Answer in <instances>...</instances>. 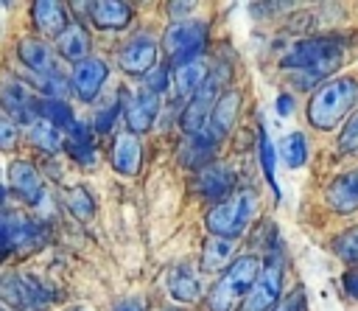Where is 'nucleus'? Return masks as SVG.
Returning a JSON list of instances; mask_svg holds the SVG:
<instances>
[{
	"label": "nucleus",
	"mask_w": 358,
	"mask_h": 311,
	"mask_svg": "<svg viewBox=\"0 0 358 311\" xmlns=\"http://www.w3.org/2000/svg\"><path fill=\"white\" fill-rule=\"evenodd\" d=\"M341 53H344L341 39L310 36V39L291 45V50L282 56V67L296 70V84L308 87V84H316L319 78H324L327 73H333L341 62Z\"/></svg>",
	"instance_id": "obj_1"
},
{
	"label": "nucleus",
	"mask_w": 358,
	"mask_h": 311,
	"mask_svg": "<svg viewBox=\"0 0 358 311\" xmlns=\"http://www.w3.org/2000/svg\"><path fill=\"white\" fill-rule=\"evenodd\" d=\"M358 104V81L350 78V76H338V78H330L327 84H322L310 101H308V120L327 132V129H336L344 115Z\"/></svg>",
	"instance_id": "obj_2"
},
{
	"label": "nucleus",
	"mask_w": 358,
	"mask_h": 311,
	"mask_svg": "<svg viewBox=\"0 0 358 311\" xmlns=\"http://www.w3.org/2000/svg\"><path fill=\"white\" fill-rule=\"evenodd\" d=\"M257 277H260V258L257 255L249 252V255L235 258L224 269V275L213 283V289L207 294L210 311H235L238 305H243V300L255 289Z\"/></svg>",
	"instance_id": "obj_3"
},
{
	"label": "nucleus",
	"mask_w": 358,
	"mask_h": 311,
	"mask_svg": "<svg viewBox=\"0 0 358 311\" xmlns=\"http://www.w3.org/2000/svg\"><path fill=\"white\" fill-rule=\"evenodd\" d=\"M257 210V199L252 191H241V193H232L229 199L213 205L204 216V227L213 233V235H224V238H235L238 233L246 230V224L252 221Z\"/></svg>",
	"instance_id": "obj_4"
},
{
	"label": "nucleus",
	"mask_w": 358,
	"mask_h": 311,
	"mask_svg": "<svg viewBox=\"0 0 358 311\" xmlns=\"http://www.w3.org/2000/svg\"><path fill=\"white\" fill-rule=\"evenodd\" d=\"M224 78H227V67L221 64V67H215V70L207 76L204 87L185 104L182 129H185L190 137L210 132V129H207V126H210V115H213V106L218 104V98L224 95Z\"/></svg>",
	"instance_id": "obj_5"
},
{
	"label": "nucleus",
	"mask_w": 358,
	"mask_h": 311,
	"mask_svg": "<svg viewBox=\"0 0 358 311\" xmlns=\"http://www.w3.org/2000/svg\"><path fill=\"white\" fill-rule=\"evenodd\" d=\"M0 289H3V300L8 305L25 308V311H42L53 300V289L48 283H42L39 277H31V275H20V272L6 275Z\"/></svg>",
	"instance_id": "obj_6"
},
{
	"label": "nucleus",
	"mask_w": 358,
	"mask_h": 311,
	"mask_svg": "<svg viewBox=\"0 0 358 311\" xmlns=\"http://www.w3.org/2000/svg\"><path fill=\"white\" fill-rule=\"evenodd\" d=\"M204 34H207V25L199 22V20L173 22V25L165 31V36H162V48H165V53L179 64V62H185V59L199 56L204 39H207Z\"/></svg>",
	"instance_id": "obj_7"
},
{
	"label": "nucleus",
	"mask_w": 358,
	"mask_h": 311,
	"mask_svg": "<svg viewBox=\"0 0 358 311\" xmlns=\"http://www.w3.org/2000/svg\"><path fill=\"white\" fill-rule=\"evenodd\" d=\"M280 291H282V258L280 255H271L268 263L263 266L255 289L243 300L241 311H271V308L280 305L277 303L280 300Z\"/></svg>",
	"instance_id": "obj_8"
},
{
	"label": "nucleus",
	"mask_w": 358,
	"mask_h": 311,
	"mask_svg": "<svg viewBox=\"0 0 358 311\" xmlns=\"http://www.w3.org/2000/svg\"><path fill=\"white\" fill-rule=\"evenodd\" d=\"M106 73H109V67H106L103 59L87 56V59H81V62L73 67L70 87H73V92H76L81 101H92V98L101 92V87H103V81H106Z\"/></svg>",
	"instance_id": "obj_9"
},
{
	"label": "nucleus",
	"mask_w": 358,
	"mask_h": 311,
	"mask_svg": "<svg viewBox=\"0 0 358 311\" xmlns=\"http://www.w3.org/2000/svg\"><path fill=\"white\" fill-rule=\"evenodd\" d=\"M117 64L129 76H145L157 64V42L151 36H134L131 42H126L120 48Z\"/></svg>",
	"instance_id": "obj_10"
},
{
	"label": "nucleus",
	"mask_w": 358,
	"mask_h": 311,
	"mask_svg": "<svg viewBox=\"0 0 358 311\" xmlns=\"http://www.w3.org/2000/svg\"><path fill=\"white\" fill-rule=\"evenodd\" d=\"M42 241V227L25 216L3 213V252L11 255L14 249H25Z\"/></svg>",
	"instance_id": "obj_11"
},
{
	"label": "nucleus",
	"mask_w": 358,
	"mask_h": 311,
	"mask_svg": "<svg viewBox=\"0 0 358 311\" xmlns=\"http://www.w3.org/2000/svg\"><path fill=\"white\" fill-rule=\"evenodd\" d=\"M157 112H159V95H157V92L140 90L137 95H131L129 104H126V123H129V132H134V134L148 132L151 123L157 120Z\"/></svg>",
	"instance_id": "obj_12"
},
{
	"label": "nucleus",
	"mask_w": 358,
	"mask_h": 311,
	"mask_svg": "<svg viewBox=\"0 0 358 311\" xmlns=\"http://www.w3.org/2000/svg\"><path fill=\"white\" fill-rule=\"evenodd\" d=\"M109 160L115 165V171L131 177L140 171V163H143V146H140V137L134 132H120L115 140H112V151H109Z\"/></svg>",
	"instance_id": "obj_13"
},
{
	"label": "nucleus",
	"mask_w": 358,
	"mask_h": 311,
	"mask_svg": "<svg viewBox=\"0 0 358 311\" xmlns=\"http://www.w3.org/2000/svg\"><path fill=\"white\" fill-rule=\"evenodd\" d=\"M8 188L25 199L28 205H39L42 202V179L36 174V168L25 160H17L8 165Z\"/></svg>",
	"instance_id": "obj_14"
},
{
	"label": "nucleus",
	"mask_w": 358,
	"mask_h": 311,
	"mask_svg": "<svg viewBox=\"0 0 358 311\" xmlns=\"http://www.w3.org/2000/svg\"><path fill=\"white\" fill-rule=\"evenodd\" d=\"M207 76H210V70H207L204 56H193V59L179 62V64H176V70H173L176 98H187V95L193 98V95H196L201 87H204Z\"/></svg>",
	"instance_id": "obj_15"
},
{
	"label": "nucleus",
	"mask_w": 358,
	"mask_h": 311,
	"mask_svg": "<svg viewBox=\"0 0 358 311\" xmlns=\"http://www.w3.org/2000/svg\"><path fill=\"white\" fill-rule=\"evenodd\" d=\"M31 14H34V25L39 28V34H45V36H62L67 28H70V22H67V8L62 6V3H56V0H36L34 6H31Z\"/></svg>",
	"instance_id": "obj_16"
},
{
	"label": "nucleus",
	"mask_w": 358,
	"mask_h": 311,
	"mask_svg": "<svg viewBox=\"0 0 358 311\" xmlns=\"http://www.w3.org/2000/svg\"><path fill=\"white\" fill-rule=\"evenodd\" d=\"M3 106H6V115H11L20 123H28V126L39 115V101H34L31 92L17 81H8L3 87Z\"/></svg>",
	"instance_id": "obj_17"
},
{
	"label": "nucleus",
	"mask_w": 358,
	"mask_h": 311,
	"mask_svg": "<svg viewBox=\"0 0 358 311\" xmlns=\"http://www.w3.org/2000/svg\"><path fill=\"white\" fill-rule=\"evenodd\" d=\"M196 188L201 196H210V199H229L232 196V188H235V174L227 168V165H204L196 177Z\"/></svg>",
	"instance_id": "obj_18"
},
{
	"label": "nucleus",
	"mask_w": 358,
	"mask_h": 311,
	"mask_svg": "<svg viewBox=\"0 0 358 311\" xmlns=\"http://www.w3.org/2000/svg\"><path fill=\"white\" fill-rule=\"evenodd\" d=\"M324 199H327V205H330L333 210H338V213H352V210H358V168L350 171V174L336 177V179L327 185Z\"/></svg>",
	"instance_id": "obj_19"
},
{
	"label": "nucleus",
	"mask_w": 358,
	"mask_h": 311,
	"mask_svg": "<svg viewBox=\"0 0 358 311\" xmlns=\"http://www.w3.org/2000/svg\"><path fill=\"white\" fill-rule=\"evenodd\" d=\"M17 53H20V62H22L28 70L39 73L42 78H45V76H56L53 50H50L42 39H22V42L17 45Z\"/></svg>",
	"instance_id": "obj_20"
},
{
	"label": "nucleus",
	"mask_w": 358,
	"mask_h": 311,
	"mask_svg": "<svg viewBox=\"0 0 358 311\" xmlns=\"http://www.w3.org/2000/svg\"><path fill=\"white\" fill-rule=\"evenodd\" d=\"M90 14H92V22L98 28L117 31V28H126L129 25L131 6L123 3V0H98V3H90Z\"/></svg>",
	"instance_id": "obj_21"
},
{
	"label": "nucleus",
	"mask_w": 358,
	"mask_h": 311,
	"mask_svg": "<svg viewBox=\"0 0 358 311\" xmlns=\"http://www.w3.org/2000/svg\"><path fill=\"white\" fill-rule=\"evenodd\" d=\"M168 291H171V297L179 300V303H193V300L199 297V291H201V277H199V272H196L193 266H187V263L173 266L171 275H168Z\"/></svg>",
	"instance_id": "obj_22"
},
{
	"label": "nucleus",
	"mask_w": 358,
	"mask_h": 311,
	"mask_svg": "<svg viewBox=\"0 0 358 311\" xmlns=\"http://www.w3.org/2000/svg\"><path fill=\"white\" fill-rule=\"evenodd\" d=\"M241 112V92L238 90H227L218 104L213 106V115H210V134L213 137H221L227 134L232 126H235V118Z\"/></svg>",
	"instance_id": "obj_23"
},
{
	"label": "nucleus",
	"mask_w": 358,
	"mask_h": 311,
	"mask_svg": "<svg viewBox=\"0 0 358 311\" xmlns=\"http://www.w3.org/2000/svg\"><path fill=\"white\" fill-rule=\"evenodd\" d=\"M232 252H235V238H224V235L207 238L204 249H201V269L204 272L224 269V263L232 258Z\"/></svg>",
	"instance_id": "obj_24"
},
{
	"label": "nucleus",
	"mask_w": 358,
	"mask_h": 311,
	"mask_svg": "<svg viewBox=\"0 0 358 311\" xmlns=\"http://www.w3.org/2000/svg\"><path fill=\"white\" fill-rule=\"evenodd\" d=\"M67 151H70V154H73L78 163H84V165L95 163V148H92V129H90L87 123L76 120V123L67 129Z\"/></svg>",
	"instance_id": "obj_25"
},
{
	"label": "nucleus",
	"mask_w": 358,
	"mask_h": 311,
	"mask_svg": "<svg viewBox=\"0 0 358 311\" xmlns=\"http://www.w3.org/2000/svg\"><path fill=\"white\" fill-rule=\"evenodd\" d=\"M28 134H31V143H34L39 151H45V154H53V151H59V148H62V143H64V134H62V129H59L56 123L45 120V118H36V120L31 123Z\"/></svg>",
	"instance_id": "obj_26"
},
{
	"label": "nucleus",
	"mask_w": 358,
	"mask_h": 311,
	"mask_svg": "<svg viewBox=\"0 0 358 311\" xmlns=\"http://www.w3.org/2000/svg\"><path fill=\"white\" fill-rule=\"evenodd\" d=\"M56 45H59V53L64 56V59H73L76 64L81 62V59H87V50H90V36H87V31L81 28V25H70L59 39H56Z\"/></svg>",
	"instance_id": "obj_27"
},
{
	"label": "nucleus",
	"mask_w": 358,
	"mask_h": 311,
	"mask_svg": "<svg viewBox=\"0 0 358 311\" xmlns=\"http://www.w3.org/2000/svg\"><path fill=\"white\" fill-rule=\"evenodd\" d=\"M213 148H215V137L210 132L193 134V137H187V146L182 148V163H187V165H193V168L201 171L204 163L213 157Z\"/></svg>",
	"instance_id": "obj_28"
},
{
	"label": "nucleus",
	"mask_w": 358,
	"mask_h": 311,
	"mask_svg": "<svg viewBox=\"0 0 358 311\" xmlns=\"http://www.w3.org/2000/svg\"><path fill=\"white\" fill-rule=\"evenodd\" d=\"M280 157H282V163L288 168H302L305 160H308V140H305V134L302 132L285 134L282 143H280Z\"/></svg>",
	"instance_id": "obj_29"
},
{
	"label": "nucleus",
	"mask_w": 358,
	"mask_h": 311,
	"mask_svg": "<svg viewBox=\"0 0 358 311\" xmlns=\"http://www.w3.org/2000/svg\"><path fill=\"white\" fill-rule=\"evenodd\" d=\"M257 154H260V168H263V177L266 182L271 185V193L280 199V185H277V177H274V146L266 134V129L260 126L257 129Z\"/></svg>",
	"instance_id": "obj_30"
},
{
	"label": "nucleus",
	"mask_w": 358,
	"mask_h": 311,
	"mask_svg": "<svg viewBox=\"0 0 358 311\" xmlns=\"http://www.w3.org/2000/svg\"><path fill=\"white\" fill-rule=\"evenodd\" d=\"M39 118H45V120H50V123H56V126H67V129L76 123L70 106H67L64 101H56V98L39 101Z\"/></svg>",
	"instance_id": "obj_31"
},
{
	"label": "nucleus",
	"mask_w": 358,
	"mask_h": 311,
	"mask_svg": "<svg viewBox=\"0 0 358 311\" xmlns=\"http://www.w3.org/2000/svg\"><path fill=\"white\" fill-rule=\"evenodd\" d=\"M64 205H67V210H70L76 219H81V221H87V219L92 216V210H95L92 196H90L87 188H73V191L64 196Z\"/></svg>",
	"instance_id": "obj_32"
},
{
	"label": "nucleus",
	"mask_w": 358,
	"mask_h": 311,
	"mask_svg": "<svg viewBox=\"0 0 358 311\" xmlns=\"http://www.w3.org/2000/svg\"><path fill=\"white\" fill-rule=\"evenodd\" d=\"M338 148L347 154H358V112L347 120V126L338 134Z\"/></svg>",
	"instance_id": "obj_33"
},
{
	"label": "nucleus",
	"mask_w": 358,
	"mask_h": 311,
	"mask_svg": "<svg viewBox=\"0 0 358 311\" xmlns=\"http://www.w3.org/2000/svg\"><path fill=\"white\" fill-rule=\"evenodd\" d=\"M336 252H338L344 261H350V263L358 261V227H355V230H347V233L336 241Z\"/></svg>",
	"instance_id": "obj_34"
},
{
	"label": "nucleus",
	"mask_w": 358,
	"mask_h": 311,
	"mask_svg": "<svg viewBox=\"0 0 358 311\" xmlns=\"http://www.w3.org/2000/svg\"><path fill=\"white\" fill-rule=\"evenodd\" d=\"M143 84H145V90H151V92H162L165 87H168V67L165 64H154L145 76H143Z\"/></svg>",
	"instance_id": "obj_35"
},
{
	"label": "nucleus",
	"mask_w": 358,
	"mask_h": 311,
	"mask_svg": "<svg viewBox=\"0 0 358 311\" xmlns=\"http://www.w3.org/2000/svg\"><path fill=\"white\" fill-rule=\"evenodd\" d=\"M42 90L48 98H56V101H64L67 92H70V84L62 78V76H45L42 78Z\"/></svg>",
	"instance_id": "obj_36"
},
{
	"label": "nucleus",
	"mask_w": 358,
	"mask_h": 311,
	"mask_svg": "<svg viewBox=\"0 0 358 311\" xmlns=\"http://www.w3.org/2000/svg\"><path fill=\"white\" fill-rule=\"evenodd\" d=\"M117 112H120V104H117V101H109V104L95 115V129H98V132H109V129L115 126Z\"/></svg>",
	"instance_id": "obj_37"
},
{
	"label": "nucleus",
	"mask_w": 358,
	"mask_h": 311,
	"mask_svg": "<svg viewBox=\"0 0 358 311\" xmlns=\"http://www.w3.org/2000/svg\"><path fill=\"white\" fill-rule=\"evenodd\" d=\"M14 137H17L14 123H11L8 118H3V120H0V143H3V148H6V151L14 146Z\"/></svg>",
	"instance_id": "obj_38"
},
{
	"label": "nucleus",
	"mask_w": 358,
	"mask_h": 311,
	"mask_svg": "<svg viewBox=\"0 0 358 311\" xmlns=\"http://www.w3.org/2000/svg\"><path fill=\"white\" fill-rule=\"evenodd\" d=\"M271 311H305V294L302 291H296L294 297H288V300H282L277 308H271Z\"/></svg>",
	"instance_id": "obj_39"
},
{
	"label": "nucleus",
	"mask_w": 358,
	"mask_h": 311,
	"mask_svg": "<svg viewBox=\"0 0 358 311\" xmlns=\"http://www.w3.org/2000/svg\"><path fill=\"white\" fill-rule=\"evenodd\" d=\"M344 291H347L352 300H358V269H352V272L344 275Z\"/></svg>",
	"instance_id": "obj_40"
},
{
	"label": "nucleus",
	"mask_w": 358,
	"mask_h": 311,
	"mask_svg": "<svg viewBox=\"0 0 358 311\" xmlns=\"http://www.w3.org/2000/svg\"><path fill=\"white\" fill-rule=\"evenodd\" d=\"M277 112H280V115H291V112H294V98H291L288 92L277 95Z\"/></svg>",
	"instance_id": "obj_41"
},
{
	"label": "nucleus",
	"mask_w": 358,
	"mask_h": 311,
	"mask_svg": "<svg viewBox=\"0 0 358 311\" xmlns=\"http://www.w3.org/2000/svg\"><path fill=\"white\" fill-rule=\"evenodd\" d=\"M190 8H193V3H171L168 6L171 17H185V11H190Z\"/></svg>",
	"instance_id": "obj_42"
},
{
	"label": "nucleus",
	"mask_w": 358,
	"mask_h": 311,
	"mask_svg": "<svg viewBox=\"0 0 358 311\" xmlns=\"http://www.w3.org/2000/svg\"><path fill=\"white\" fill-rule=\"evenodd\" d=\"M115 311H143V303L140 300H123L115 305Z\"/></svg>",
	"instance_id": "obj_43"
},
{
	"label": "nucleus",
	"mask_w": 358,
	"mask_h": 311,
	"mask_svg": "<svg viewBox=\"0 0 358 311\" xmlns=\"http://www.w3.org/2000/svg\"><path fill=\"white\" fill-rule=\"evenodd\" d=\"M162 311H185V308H179V305H171V308H162Z\"/></svg>",
	"instance_id": "obj_44"
}]
</instances>
